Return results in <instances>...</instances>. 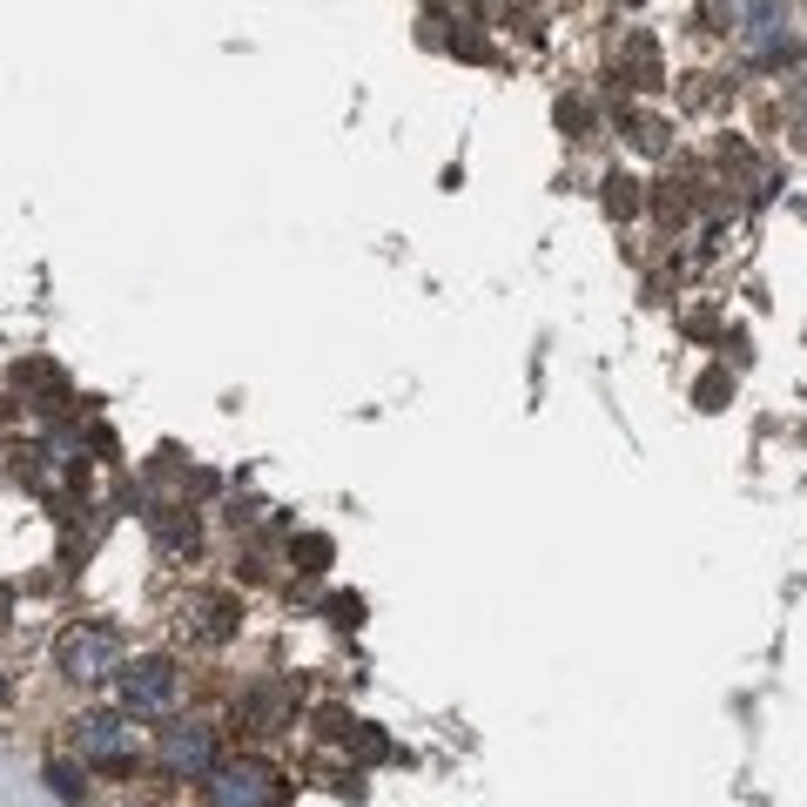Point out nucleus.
<instances>
[{
  "instance_id": "obj_1",
  "label": "nucleus",
  "mask_w": 807,
  "mask_h": 807,
  "mask_svg": "<svg viewBox=\"0 0 807 807\" xmlns=\"http://www.w3.org/2000/svg\"><path fill=\"white\" fill-rule=\"evenodd\" d=\"M203 800L209 807H283L290 781L269 760H216L203 774Z\"/></svg>"
},
{
  "instance_id": "obj_2",
  "label": "nucleus",
  "mask_w": 807,
  "mask_h": 807,
  "mask_svg": "<svg viewBox=\"0 0 807 807\" xmlns=\"http://www.w3.org/2000/svg\"><path fill=\"white\" fill-rule=\"evenodd\" d=\"M54 660L68 680H108V673H122V633L101 626V620H82V626H68L61 646H54Z\"/></svg>"
},
{
  "instance_id": "obj_3",
  "label": "nucleus",
  "mask_w": 807,
  "mask_h": 807,
  "mask_svg": "<svg viewBox=\"0 0 807 807\" xmlns=\"http://www.w3.org/2000/svg\"><path fill=\"white\" fill-rule=\"evenodd\" d=\"M74 747L95 767H135V713H82L74 720Z\"/></svg>"
},
{
  "instance_id": "obj_4",
  "label": "nucleus",
  "mask_w": 807,
  "mask_h": 807,
  "mask_svg": "<svg viewBox=\"0 0 807 807\" xmlns=\"http://www.w3.org/2000/svg\"><path fill=\"white\" fill-rule=\"evenodd\" d=\"M114 686H122V713H169L182 694V673L169 660H135L114 673Z\"/></svg>"
},
{
  "instance_id": "obj_5",
  "label": "nucleus",
  "mask_w": 807,
  "mask_h": 807,
  "mask_svg": "<svg viewBox=\"0 0 807 807\" xmlns=\"http://www.w3.org/2000/svg\"><path fill=\"white\" fill-rule=\"evenodd\" d=\"M175 626H182V639H196V646H229L236 626H243V606L229 592H188L182 612H175Z\"/></svg>"
},
{
  "instance_id": "obj_6",
  "label": "nucleus",
  "mask_w": 807,
  "mask_h": 807,
  "mask_svg": "<svg viewBox=\"0 0 807 807\" xmlns=\"http://www.w3.org/2000/svg\"><path fill=\"white\" fill-rule=\"evenodd\" d=\"M162 767L175 781H203L209 767H216V734L209 726H196V720H175V726H162Z\"/></svg>"
},
{
  "instance_id": "obj_7",
  "label": "nucleus",
  "mask_w": 807,
  "mask_h": 807,
  "mask_svg": "<svg viewBox=\"0 0 807 807\" xmlns=\"http://www.w3.org/2000/svg\"><path fill=\"white\" fill-rule=\"evenodd\" d=\"M14 391H21V398H34L41 411H68V377H61L54 364H41V357L14 364Z\"/></svg>"
},
{
  "instance_id": "obj_8",
  "label": "nucleus",
  "mask_w": 807,
  "mask_h": 807,
  "mask_svg": "<svg viewBox=\"0 0 807 807\" xmlns=\"http://www.w3.org/2000/svg\"><path fill=\"white\" fill-rule=\"evenodd\" d=\"M747 27H754V54L760 61H774V54H787V0H747Z\"/></svg>"
},
{
  "instance_id": "obj_9",
  "label": "nucleus",
  "mask_w": 807,
  "mask_h": 807,
  "mask_svg": "<svg viewBox=\"0 0 807 807\" xmlns=\"http://www.w3.org/2000/svg\"><path fill=\"white\" fill-rule=\"evenodd\" d=\"M620 82H633V88H660V82H667L660 41H652V34H626V48H620Z\"/></svg>"
},
{
  "instance_id": "obj_10",
  "label": "nucleus",
  "mask_w": 807,
  "mask_h": 807,
  "mask_svg": "<svg viewBox=\"0 0 807 807\" xmlns=\"http://www.w3.org/2000/svg\"><path fill=\"white\" fill-rule=\"evenodd\" d=\"M243 720L256 726V734H283V726H290V694H249Z\"/></svg>"
},
{
  "instance_id": "obj_11",
  "label": "nucleus",
  "mask_w": 807,
  "mask_h": 807,
  "mask_svg": "<svg viewBox=\"0 0 807 807\" xmlns=\"http://www.w3.org/2000/svg\"><path fill=\"white\" fill-rule=\"evenodd\" d=\"M290 559H296V572H330L337 546H330L323 531H296V538H290Z\"/></svg>"
},
{
  "instance_id": "obj_12",
  "label": "nucleus",
  "mask_w": 807,
  "mask_h": 807,
  "mask_svg": "<svg viewBox=\"0 0 807 807\" xmlns=\"http://www.w3.org/2000/svg\"><path fill=\"white\" fill-rule=\"evenodd\" d=\"M156 538H162V552H196V518L188 512H156Z\"/></svg>"
},
{
  "instance_id": "obj_13",
  "label": "nucleus",
  "mask_w": 807,
  "mask_h": 807,
  "mask_svg": "<svg viewBox=\"0 0 807 807\" xmlns=\"http://www.w3.org/2000/svg\"><path fill=\"white\" fill-rule=\"evenodd\" d=\"M599 203H606V216H633V209H639V182L612 169V175H606V196H599Z\"/></svg>"
},
{
  "instance_id": "obj_14",
  "label": "nucleus",
  "mask_w": 807,
  "mask_h": 807,
  "mask_svg": "<svg viewBox=\"0 0 807 807\" xmlns=\"http://www.w3.org/2000/svg\"><path fill=\"white\" fill-rule=\"evenodd\" d=\"M626 135H633V148H646V156L667 148V122H660V114H626Z\"/></svg>"
},
{
  "instance_id": "obj_15",
  "label": "nucleus",
  "mask_w": 807,
  "mask_h": 807,
  "mask_svg": "<svg viewBox=\"0 0 807 807\" xmlns=\"http://www.w3.org/2000/svg\"><path fill=\"white\" fill-rule=\"evenodd\" d=\"M694 398H700V411H720L726 398H734V377H726V370L713 364V370H707V377L694 383Z\"/></svg>"
},
{
  "instance_id": "obj_16",
  "label": "nucleus",
  "mask_w": 807,
  "mask_h": 807,
  "mask_svg": "<svg viewBox=\"0 0 807 807\" xmlns=\"http://www.w3.org/2000/svg\"><path fill=\"white\" fill-rule=\"evenodd\" d=\"M351 747H357V760H383V754H391V741H383L377 726H351Z\"/></svg>"
},
{
  "instance_id": "obj_17",
  "label": "nucleus",
  "mask_w": 807,
  "mask_h": 807,
  "mask_svg": "<svg viewBox=\"0 0 807 807\" xmlns=\"http://www.w3.org/2000/svg\"><path fill=\"white\" fill-rule=\"evenodd\" d=\"M330 620H337V626H364V599H357V592H337V599H330Z\"/></svg>"
},
{
  "instance_id": "obj_18",
  "label": "nucleus",
  "mask_w": 807,
  "mask_h": 807,
  "mask_svg": "<svg viewBox=\"0 0 807 807\" xmlns=\"http://www.w3.org/2000/svg\"><path fill=\"white\" fill-rule=\"evenodd\" d=\"M451 54L457 61H491V41L485 34H451Z\"/></svg>"
},
{
  "instance_id": "obj_19",
  "label": "nucleus",
  "mask_w": 807,
  "mask_h": 807,
  "mask_svg": "<svg viewBox=\"0 0 807 807\" xmlns=\"http://www.w3.org/2000/svg\"><path fill=\"white\" fill-rule=\"evenodd\" d=\"M48 781H54V794H61V800H82V787H88V781L74 774V767H61V760L48 767Z\"/></svg>"
},
{
  "instance_id": "obj_20",
  "label": "nucleus",
  "mask_w": 807,
  "mask_h": 807,
  "mask_svg": "<svg viewBox=\"0 0 807 807\" xmlns=\"http://www.w3.org/2000/svg\"><path fill=\"white\" fill-rule=\"evenodd\" d=\"M317 720H323V734H330V741H351V726H357V720L343 713V707H323Z\"/></svg>"
},
{
  "instance_id": "obj_21",
  "label": "nucleus",
  "mask_w": 807,
  "mask_h": 807,
  "mask_svg": "<svg viewBox=\"0 0 807 807\" xmlns=\"http://www.w3.org/2000/svg\"><path fill=\"white\" fill-rule=\"evenodd\" d=\"M559 129L579 135V129H586V101H559Z\"/></svg>"
},
{
  "instance_id": "obj_22",
  "label": "nucleus",
  "mask_w": 807,
  "mask_h": 807,
  "mask_svg": "<svg viewBox=\"0 0 807 807\" xmlns=\"http://www.w3.org/2000/svg\"><path fill=\"white\" fill-rule=\"evenodd\" d=\"M0 700H8V680H0Z\"/></svg>"
}]
</instances>
